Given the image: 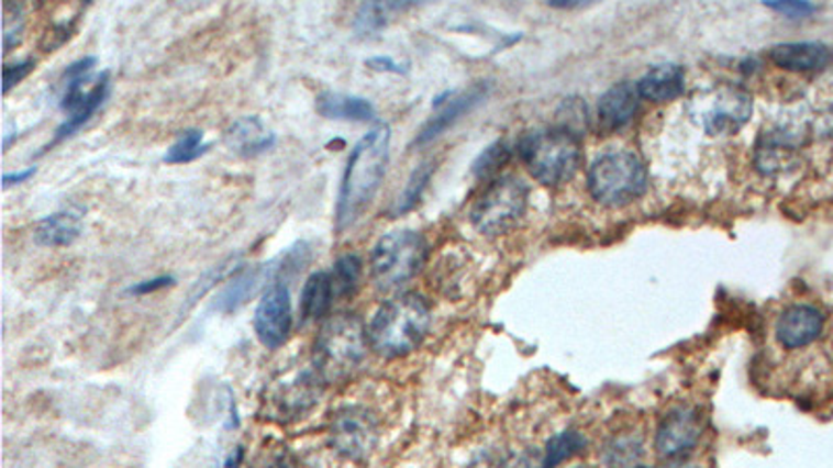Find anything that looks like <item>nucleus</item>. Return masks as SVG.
Instances as JSON below:
<instances>
[{
	"label": "nucleus",
	"mask_w": 833,
	"mask_h": 468,
	"mask_svg": "<svg viewBox=\"0 0 833 468\" xmlns=\"http://www.w3.org/2000/svg\"><path fill=\"white\" fill-rule=\"evenodd\" d=\"M390 127L386 123H379L355 144L340 183L336 207L337 232H344L351 225H355L358 216L369 209L371 200L376 198L390 160Z\"/></svg>",
	"instance_id": "1"
},
{
	"label": "nucleus",
	"mask_w": 833,
	"mask_h": 468,
	"mask_svg": "<svg viewBox=\"0 0 833 468\" xmlns=\"http://www.w3.org/2000/svg\"><path fill=\"white\" fill-rule=\"evenodd\" d=\"M432 325V311L419 293H400L379 307L369 325L371 348L386 358H400L419 348Z\"/></svg>",
	"instance_id": "2"
},
{
	"label": "nucleus",
	"mask_w": 833,
	"mask_h": 468,
	"mask_svg": "<svg viewBox=\"0 0 833 468\" xmlns=\"http://www.w3.org/2000/svg\"><path fill=\"white\" fill-rule=\"evenodd\" d=\"M369 332L355 314L332 316L319 333L315 342V363L323 383L346 379L357 369L367 354Z\"/></svg>",
	"instance_id": "3"
},
{
	"label": "nucleus",
	"mask_w": 833,
	"mask_h": 468,
	"mask_svg": "<svg viewBox=\"0 0 833 468\" xmlns=\"http://www.w3.org/2000/svg\"><path fill=\"white\" fill-rule=\"evenodd\" d=\"M519 155L537 181L544 186H558L574 177L581 153L574 132L555 127L523 137L519 144Z\"/></svg>",
	"instance_id": "4"
},
{
	"label": "nucleus",
	"mask_w": 833,
	"mask_h": 468,
	"mask_svg": "<svg viewBox=\"0 0 833 468\" xmlns=\"http://www.w3.org/2000/svg\"><path fill=\"white\" fill-rule=\"evenodd\" d=\"M648 183L646 167L630 151H613L598 156L588 176V186L604 207H625L644 194Z\"/></svg>",
	"instance_id": "5"
},
{
	"label": "nucleus",
	"mask_w": 833,
	"mask_h": 468,
	"mask_svg": "<svg viewBox=\"0 0 833 468\" xmlns=\"http://www.w3.org/2000/svg\"><path fill=\"white\" fill-rule=\"evenodd\" d=\"M427 258V244L423 235L400 230L386 234L371 253V274L379 290H397L411 281Z\"/></svg>",
	"instance_id": "6"
},
{
	"label": "nucleus",
	"mask_w": 833,
	"mask_h": 468,
	"mask_svg": "<svg viewBox=\"0 0 833 468\" xmlns=\"http://www.w3.org/2000/svg\"><path fill=\"white\" fill-rule=\"evenodd\" d=\"M309 258H311L309 246L304 242H300L297 246L284 250L276 258H271L269 263L240 274L236 279H232L227 283V288L223 292L219 293L213 309L223 312V314L238 311L255 293L267 290L276 281H286V279L295 277L309 263Z\"/></svg>",
	"instance_id": "7"
},
{
	"label": "nucleus",
	"mask_w": 833,
	"mask_h": 468,
	"mask_svg": "<svg viewBox=\"0 0 833 468\" xmlns=\"http://www.w3.org/2000/svg\"><path fill=\"white\" fill-rule=\"evenodd\" d=\"M527 207V186L513 176L497 179L471 209V223L486 235L513 230Z\"/></svg>",
	"instance_id": "8"
},
{
	"label": "nucleus",
	"mask_w": 833,
	"mask_h": 468,
	"mask_svg": "<svg viewBox=\"0 0 833 468\" xmlns=\"http://www.w3.org/2000/svg\"><path fill=\"white\" fill-rule=\"evenodd\" d=\"M292 298L286 281H276L258 300L255 311V333L267 350L281 348L292 332Z\"/></svg>",
	"instance_id": "9"
},
{
	"label": "nucleus",
	"mask_w": 833,
	"mask_h": 468,
	"mask_svg": "<svg viewBox=\"0 0 833 468\" xmlns=\"http://www.w3.org/2000/svg\"><path fill=\"white\" fill-rule=\"evenodd\" d=\"M332 444L344 458L363 463L376 448V419L360 406L337 410L332 421Z\"/></svg>",
	"instance_id": "10"
},
{
	"label": "nucleus",
	"mask_w": 833,
	"mask_h": 468,
	"mask_svg": "<svg viewBox=\"0 0 833 468\" xmlns=\"http://www.w3.org/2000/svg\"><path fill=\"white\" fill-rule=\"evenodd\" d=\"M702 437V419L690 406L674 409L656 430V449L667 460H679L695 452Z\"/></svg>",
	"instance_id": "11"
},
{
	"label": "nucleus",
	"mask_w": 833,
	"mask_h": 468,
	"mask_svg": "<svg viewBox=\"0 0 833 468\" xmlns=\"http://www.w3.org/2000/svg\"><path fill=\"white\" fill-rule=\"evenodd\" d=\"M823 327H825L823 312L809 304H793L779 316L775 335L784 348L798 350L817 342L823 333Z\"/></svg>",
	"instance_id": "12"
},
{
	"label": "nucleus",
	"mask_w": 833,
	"mask_h": 468,
	"mask_svg": "<svg viewBox=\"0 0 833 468\" xmlns=\"http://www.w3.org/2000/svg\"><path fill=\"white\" fill-rule=\"evenodd\" d=\"M488 94H490V83L488 81H479L476 86H471L469 90H465V92H460L457 97L451 98L437 111L436 115L423 125V130L416 134V146H425V144H430L436 137L442 136L446 130H451L457 123L458 119L467 115L469 111H474L477 104H481L488 98Z\"/></svg>",
	"instance_id": "13"
},
{
	"label": "nucleus",
	"mask_w": 833,
	"mask_h": 468,
	"mask_svg": "<svg viewBox=\"0 0 833 468\" xmlns=\"http://www.w3.org/2000/svg\"><path fill=\"white\" fill-rule=\"evenodd\" d=\"M423 2L427 0H360L353 27L358 36H374Z\"/></svg>",
	"instance_id": "14"
},
{
	"label": "nucleus",
	"mask_w": 833,
	"mask_h": 468,
	"mask_svg": "<svg viewBox=\"0 0 833 468\" xmlns=\"http://www.w3.org/2000/svg\"><path fill=\"white\" fill-rule=\"evenodd\" d=\"M640 90L630 81H619L607 94L600 98L598 104V121L604 132L623 130L627 123H632L637 104H640Z\"/></svg>",
	"instance_id": "15"
},
{
	"label": "nucleus",
	"mask_w": 833,
	"mask_h": 468,
	"mask_svg": "<svg viewBox=\"0 0 833 468\" xmlns=\"http://www.w3.org/2000/svg\"><path fill=\"white\" fill-rule=\"evenodd\" d=\"M753 113V102L744 92L728 90L717 98L704 115V130L709 134H734Z\"/></svg>",
	"instance_id": "16"
},
{
	"label": "nucleus",
	"mask_w": 833,
	"mask_h": 468,
	"mask_svg": "<svg viewBox=\"0 0 833 468\" xmlns=\"http://www.w3.org/2000/svg\"><path fill=\"white\" fill-rule=\"evenodd\" d=\"M769 57L788 71H817L832 63V48L821 42H788L771 48Z\"/></svg>",
	"instance_id": "17"
},
{
	"label": "nucleus",
	"mask_w": 833,
	"mask_h": 468,
	"mask_svg": "<svg viewBox=\"0 0 833 468\" xmlns=\"http://www.w3.org/2000/svg\"><path fill=\"white\" fill-rule=\"evenodd\" d=\"M225 142L236 155L257 156L274 148L276 134H271L258 118H240L227 127Z\"/></svg>",
	"instance_id": "18"
},
{
	"label": "nucleus",
	"mask_w": 833,
	"mask_h": 468,
	"mask_svg": "<svg viewBox=\"0 0 833 468\" xmlns=\"http://www.w3.org/2000/svg\"><path fill=\"white\" fill-rule=\"evenodd\" d=\"M315 109L321 118L332 121L367 123L376 119V107L371 100L342 92H321L315 100Z\"/></svg>",
	"instance_id": "19"
},
{
	"label": "nucleus",
	"mask_w": 833,
	"mask_h": 468,
	"mask_svg": "<svg viewBox=\"0 0 833 468\" xmlns=\"http://www.w3.org/2000/svg\"><path fill=\"white\" fill-rule=\"evenodd\" d=\"M80 234L81 213L69 209L41 219L34 230V242L42 248H65L71 246Z\"/></svg>",
	"instance_id": "20"
},
{
	"label": "nucleus",
	"mask_w": 833,
	"mask_h": 468,
	"mask_svg": "<svg viewBox=\"0 0 833 468\" xmlns=\"http://www.w3.org/2000/svg\"><path fill=\"white\" fill-rule=\"evenodd\" d=\"M336 300V290L330 271H318L311 275L300 292V321L304 325L318 323L323 319Z\"/></svg>",
	"instance_id": "21"
},
{
	"label": "nucleus",
	"mask_w": 833,
	"mask_h": 468,
	"mask_svg": "<svg viewBox=\"0 0 833 468\" xmlns=\"http://www.w3.org/2000/svg\"><path fill=\"white\" fill-rule=\"evenodd\" d=\"M323 379L319 377L318 371H304L298 375L297 379L279 391L276 402H278L279 414H288L290 419L302 416L307 410L313 409L319 400V386Z\"/></svg>",
	"instance_id": "22"
},
{
	"label": "nucleus",
	"mask_w": 833,
	"mask_h": 468,
	"mask_svg": "<svg viewBox=\"0 0 833 468\" xmlns=\"http://www.w3.org/2000/svg\"><path fill=\"white\" fill-rule=\"evenodd\" d=\"M686 76L679 65H656L637 81L640 97L653 102H669L684 94Z\"/></svg>",
	"instance_id": "23"
},
{
	"label": "nucleus",
	"mask_w": 833,
	"mask_h": 468,
	"mask_svg": "<svg viewBox=\"0 0 833 468\" xmlns=\"http://www.w3.org/2000/svg\"><path fill=\"white\" fill-rule=\"evenodd\" d=\"M109 92H111V79H109V74H100L97 81L92 83V88L88 90L86 98L81 100L80 107H78L74 113H69V115L65 118V121L60 123L59 130L55 132V140H53V144H48V148L55 146V144H60V142L67 140V137L74 136L76 132H80L81 127H84L90 119L95 118V113H97L100 107L104 104V100L109 97Z\"/></svg>",
	"instance_id": "24"
},
{
	"label": "nucleus",
	"mask_w": 833,
	"mask_h": 468,
	"mask_svg": "<svg viewBox=\"0 0 833 468\" xmlns=\"http://www.w3.org/2000/svg\"><path fill=\"white\" fill-rule=\"evenodd\" d=\"M211 148V144L204 142V134L200 130H186L179 134L178 140L169 146V151L163 156L167 165H186L204 155Z\"/></svg>",
	"instance_id": "25"
},
{
	"label": "nucleus",
	"mask_w": 833,
	"mask_h": 468,
	"mask_svg": "<svg viewBox=\"0 0 833 468\" xmlns=\"http://www.w3.org/2000/svg\"><path fill=\"white\" fill-rule=\"evenodd\" d=\"M434 169H436L434 163H423V165L416 167L413 176L409 177L402 194L398 196L397 204L392 209V215H404V213H409V211L415 209L419 200H421V196L425 192V188H427V183H430V179L434 176Z\"/></svg>",
	"instance_id": "26"
},
{
	"label": "nucleus",
	"mask_w": 833,
	"mask_h": 468,
	"mask_svg": "<svg viewBox=\"0 0 833 468\" xmlns=\"http://www.w3.org/2000/svg\"><path fill=\"white\" fill-rule=\"evenodd\" d=\"M330 275L334 281L336 298H346L357 290L360 275H363V260L357 254H344L334 263Z\"/></svg>",
	"instance_id": "27"
},
{
	"label": "nucleus",
	"mask_w": 833,
	"mask_h": 468,
	"mask_svg": "<svg viewBox=\"0 0 833 468\" xmlns=\"http://www.w3.org/2000/svg\"><path fill=\"white\" fill-rule=\"evenodd\" d=\"M584 446H586V439L577 431H565L560 435H556L555 439L546 448L544 467H556V465L565 463L567 458L576 456L577 452L584 448Z\"/></svg>",
	"instance_id": "28"
},
{
	"label": "nucleus",
	"mask_w": 833,
	"mask_h": 468,
	"mask_svg": "<svg viewBox=\"0 0 833 468\" xmlns=\"http://www.w3.org/2000/svg\"><path fill=\"white\" fill-rule=\"evenodd\" d=\"M509 144L507 142H497L492 146H488L481 155L477 156L476 165H474V176L477 179H486V177H492L497 174L498 169L509 160Z\"/></svg>",
	"instance_id": "29"
},
{
	"label": "nucleus",
	"mask_w": 833,
	"mask_h": 468,
	"mask_svg": "<svg viewBox=\"0 0 833 468\" xmlns=\"http://www.w3.org/2000/svg\"><path fill=\"white\" fill-rule=\"evenodd\" d=\"M238 256H230L227 260H223L221 265L213 267L209 274L204 275L202 279H199V281L195 283V290L190 292V304H192V302H197V300H199V298H202L204 293L209 292L211 288H215V283H219L221 279H225L227 275H232L234 271H238Z\"/></svg>",
	"instance_id": "30"
},
{
	"label": "nucleus",
	"mask_w": 833,
	"mask_h": 468,
	"mask_svg": "<svg viewBox=\"0 0 833 468\" xmlns=\"http://www.w3.org/2000/svg\"><path fill=\"white\" fill-rule=\"evenodd\" d=\"M765 4L769 9H774L775 13L779 15H786L790 20H802V18H809L817 11L811 0H765Z\"/></svg>",
	"instance_id": "31"
},
{
	"label": "nucleus",
	"mask_w": 833,
	"mask_h": 468,
	"mask_svg": "<svg viewBox=\"0 0 833 468\" xmlns=\"http://www.w3.org/2000/svg\"><path fill=\"white\" fill-rule=\"evenodd\" d=\"M34 65L36 63L32 59L21 60V63H15V65H7L4 71H2V81H4L2 90H4V94H9L18 83L27 78L34 71Z\"/></svg>",
	"instance_id": "32"
},
{
	"label": "nucleus",
	"mask_w": 833,
	"mask_h": 468,
	"mask_svg": "<svg viewBox=\"0 0 833 468\" xmlns=\"http://www.w3.org/2000/svg\"><path fill=\"white\" fill-rule=\"evenodd\" d=\"M611 456H607V463L611 465H630L640 458V446H635L630 439H617L611 446Z\"/></svg>",
	"instance_id": "33"
},
{
	"label": "nucleus",
	"mask_w": 833,
	"mask_h": 468,
	"mask_svg": "<svg viewBox=\"0 0 833 468\" xmlns=\"http://www.w3.org/2000/svg\"><path fill=\"white\" fill-rule=\"evenodd\" d=\"M174 283H176V277H171V275H160V277L148 279V281H140L136 286H132V288L127 290V293H132V296H148V293L165 290V288H169V286H174Z\"/></svg>",
	"instance_id": "34"
},
{
	"label": "nucleus",
	"mask_w": 833,
	"mask_h": 468,
	"mask_svg": "<svg viewBox=\"0 0 833 468\" xmlns=\"http://www.w3.org/2000/svg\"><path fill=\"white\" fill-rule=\"evenodd\" d=\"M374 71H388V74H404V67L390 57H374L365 63Z\"/></svg>",
	"instance_id": "35"
},
{
	"label": "nucleus",
	"mask_w": 833,
	"mask_h": 468,
	"mask_svg": "<svg viewBox=\"0 0 833 468\" xmlns=\"http://www.w3.org/2000/svg\"><path fill=\"white\" fill-rule=\"evenodd\" d=\"M34 174H36V167L23 169L20 174H4V177H2V188L9 190L11 186H20L23 181H27L30 177H34Z\"/></svg>",
	"instance_id": "36"
},
{
	"label": "nucleus",
	"mask_w": 833,
	"mask_h": 468,
	"mask_svg": "<svg viewBox=\"0 0 833 468\" xmlns=\"http://www.w3.org/2000/svg\"><path fill=\"white\" fill-rule=\"evenodd\" d=\"M596 0H548L551 7L555 9H563V11H574V9H584L588 4H592Z\"/></svg>",
	"instance_id": "37"
},
{
	"label": "nucleus",
	"mask_w": 833,
	"mask_h": 468,
	"mask_svg": "<svg viewBox=\"0 0 833 468\" xmlns=\"http://www.w3.org/2000/svg\"><path fill=\"white\" fill-rule=\"evenodd\" d=\"M84 2H92V0H84Z\"/></svg>",
	"instance_id": "38"
}]
</instances>
